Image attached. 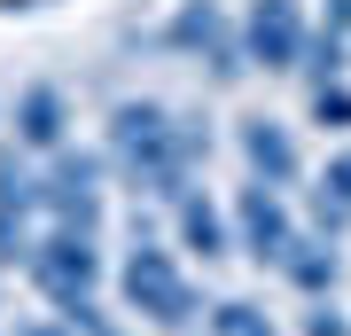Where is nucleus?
I'll use <instances>...</instances> for the list:
<instances>
[{
    "mask_svg": "<svg viewBox=\"0 0 351 336\" xmlns=\"http://www.w3.org/2000/svg\"><path fill=\"white\" fill-rule=\"evenodd\" d=\"M172 219H180V250H203V258H226V250H234V219H226L203 188H180Z\"/></svg>",
    "mask_w": 351,
    "mask_h": 336,
    "instance_id": "9b49d317",
    "label": "nucleus"
},
{
    "mask_svg": "<svg viewBox=\"0 0 351 336\" xmlns=\"http://www.w3.org/2000/svg\"><path fill=\"white\" fill-rule=\"evenodd\" d=\"M39 212H55V227H101V157L55 149L47 180H39Z\"/></svg>",
    "mask_w": 351,
    "mask_h": 336,
    "instance_id": "423d86ee",
    "label": "nucleus"
},
{
    "mask_svg": "<svg viewBox=\"0 0 351 336\" xmlns=\"http://www.w3.org/2000/svg\"><path fill=\"white\" fill-rule=\"evenodd\" d=\"M63 125H71V110H63L55 87H24L16 94V141L24 149H63Z\"/></svg>",
    "mask_w": 351,
    "mask_h": 336,
    "instance_id": "f8f14e48",
    "label": "nucleus"
},
{
    "mask_svg": "<svg viewBox=\"0 0 351 336\" xmlns=\"http://www.w3.org/2000/svg\"><path fill=\"white\" fill-rule=\"evenodd\" d=\"M304 47H313V24H304V0H250L242 8V55L250 71H304Z\"/></svg>",
    "mask_w": 351,
    "mask_h": 336,
    "instance_id": "20e7f679",
    "label": "nucleus"
},
{
    "mask_svg": "<svg viewBox=\"0 0 351 336\" xmlns=\"http://www.w3.org/2000/svg\"><path fill=\"white\" fill-rule=\"evenodd\" d=\"M297 328H304V336H351V313H336L328 298H313V313H304Z\"/></svg>",
    "mask_w": 351,
    "mask_h": 336,
    "instance_id": "dca6fc26",
    "label": "nucleus"
},
{
    "mask_svg": "<svg viewBox=\"0 0 351 336\" xmlns=\"http://www.w3.org/2000/svg\"><path fill=\"white\" fill-rule=\"evenodd\" d=\"M203 157H211V117L203 110H164V102H117L110 110V164L141 196L172 203L180 188H195Z\"/></svg>",
    "mask_w": 351,
    "mask_h": 336,
    "instance_id": "f257e3e1",
    "label": "nucleus"
},
{
    "mask_svg": "<svg viewBox=\"0 0 351 336\" xmlns=\"http://www.w3.org/2000/svg\"><path fill=\"white\" fill-rule=\"evenodd\" d=\"M304 117H313L320 133H351V87H343V71L304 87Z\"/></svg>",
    "mask_w": 351,
    "mask_h": 336,
    "instance_id": "4468645a",
    "label": "nucleus"
},
{
    "mask_svg": "<svg viewBox=\"0 0 351 336\" xmlns=\"http://www.w3.org/2000/svg\"><path fill=\"white\" fill-rule=\"evenodd\" d=\"M164 47L188 55V63H203L219 87H234V78L250 71V55H242V24L219 8V0H180L172 24H164Z\"/></svg>",
    "mask_w": 351,
    "mask_h": 336,
    "instance_id": "f03ea898",
    "label": "nucleus"
},
{
    "mask_svg": "<svg viewBox=\"0 0 351 336\" xmlns=\"http://www.w3.org/2000/svg\"><path fill=\"white\" fill-rule=\"evenodd\" d=\"M24 274L47 289L55 305H71V298H94V282H101V250H94V227H55V235H39L24 250Z\"/></svg>",
    "mask_w": 351,
    "mask_h": 336,
    "instance_id": "39448f33",
    "label": "nucleus"
},
{
    "mask_svg": "<svg viewBox=\"0 0 351 336\" xmlns=\"http://www.w3.org/2000/svg\"><path fill=\"white\" fill-rule=\"evenodd\" d=\"M313 219H320V235H343L351 227V149H336L328 172L313 180Z\"/></svg>",
    "mask_w": 351,
    "mask_h": 336,
    "instance_id": "ddd939ff",
    "label": "nucleus"
},
{
    "mask_svg": "<svg viewBox=\"0 0 351 336\" xmlns=\"http://www.w3.org/2000/svg\"><path fill=\"white\" fill-rule=\"evenodd\" d=\"M234 149H242V164H250V180H265V188H297L304 180V157H297V133H289L281 117H242L234 125Z\"/></svg>",
    "mask_w": 351,
    "mask_h": 336,
    "instance_id": "6e6552de",
    "label": "nucleus"
},
{
    "mask_svg": "<svg viewBox=\"0 0 351 336\" xmlns=\"http://www.w3.org/2000/svg\"><path fill=\"white\" fill-rule=\"evenodd\" d=\"M32 212H39V172L24 157H0V266L32 250Z\"/></svg>",
    "mask_w": 351,
    "mask_h": 336,
    "instance_id": "1a4fd4ad",
    "label": "nucleus"
},
{
    "mask_svg": "<svg viewBox=\"0 0 351 336\" xmlns=\"http://www.w3.org/2000/svg\"><path fill=\"white\" fill-rule=\"evenodd\" d=\"M274 266H281L289 289H304V298H328V289L343 282V250H336V235H297Z\"/></svg>",
    "mask_w": 351,
    "mask_h": 336,
    "instance_id": "9d476101",
    "label": "nucleus"
},
{
    "mask_svg": "<svg viewBox=\"0 0 351 336\" xmlns=\"http://www.w3.org/2000/svg\"><path fill=\"white\" fill-rule=\"evenodd\" d=\"M226 219H234V250H250L258 266H274L281 250L297 243V219H289V196H281V188H265V180H250V188H242Z\"/></svg>",
    "mask_w": 351,
    "mask_h": 336,
    "instance_id": "0eeeda50",
    "label": "nucleus"
},
{
    "mask_svg": "<svg viewBox=\"0 0 351 336\" xmlns=\"http://www.w3.org/2000/svg\"><path fill=\"white\" fill-rule=\"evenodd\" d=\"M203 328L211 336H281L274 321H265V305H250V298H219L211 313H203Z\"/></svg>",
    "mask_w": 351,
    "mask_h": 336,
    "instance_id": "2eb2a0df",
    "label": "nucleus"
},
{
    "mask_svg": "<svg viewBox=\"0 0 351 336\" xmlns=\"http://www.w3.org/2000/svg\"><path fill=\"white\" fill-rule=\"evenodd\" d=\"M125 305L149 313L156 328H188V321H195V282L180 274V258H172L164 243L141 235L133 258H125Z\"/></svg>",
    "mask_w": 351,
    "mask_h": 336,
    "instance_id": "7ed1b4c3",
    "label": "nucleus"
}]
</instances>
